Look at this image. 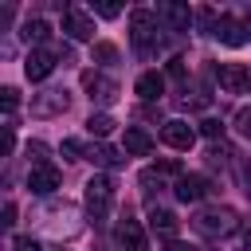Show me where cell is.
Instances as JSON below:
<instances>
[{
    "instance_id": "cell-1",
    "label": "cell",
    "mask_w": 251,
    "mask_h": 251,
    "mask_svg": "<svg viewBox=\"0 0 251 251\" xmlns=\"http://www.w3.org/2000/svg\"><path fill=\"white\" fill-rule=\"evenodd\" d=\"M161 27H157V16L153 12H145V8H137L133 16H129V39H133V51L141 55V59H153L157 55V47H161V35H157Z\"/></svg>"
},
{
    "instance_id": "cell-2",
    "label": "cell",
    "mask_w": 251,
    "mask_h": 251,
    "mask_svg": "<svg viewBox=\"0 0 251 251\" xmlns=\"http://www.w3.org/2000/svg\"><path fill=\"white\" fill-rule=\"evenodd\" d=\"M110 208H114V180L110 176H90L86 180V216L94 227H102L110 220Z\"/></svg>"
},
{
    "instance_id": "cell-3",
    "label": "cell",
    "mask_w": 251,
    "mask_h": 251,
    "mask_svg": "<svg viewBox=\"0 0 251 251\" xmlns=\"http://www.w3.org/2000/svg\"><path fill=\"white\" fill-rule=\"evenodd\" d=\"M192 227H196L200 235H208V239H220V235H231V231L239 227V216H235V208L216 204V208L196 212V216H192Z\"/></svg>"
},
{
    "instance_id": "cell-4",
    "label": "cell",
    "mask_w": 251,
    "mask_h": 251,
    "mask_svg": "<svg viewBox=\"0 0 251 251\" xmlns=\"http://www.w3.org/2000/svg\"><path fill=\"white\" fill-rule=\"evenodd\" d=\"M212 78L220 82L224 94H247L251 90V71L243 63H216L212 67Z\"/></svg>"
},
{
    "instance_id": "cell-5",
    "label": "cell",
    "mask_w": 251,
    "mask_h": 251,
    "mask_svg": "<svg viewBox=\"0 0 251 251\" xmlns=\"http://www.w3.org/2000/svg\"><path fill=\"white\" fill-rule=\"evenodd\" d=\"M67 106H71V94L67 90L31 94V118H59V114H67Z\"/></svg>"
},
{
    "instance_id": "cell-6",
    "label": "cell",
    "mask_w": 251,
    "mask_h": 251,
    "mask_svg": "<svg viewBox=\"0 0 251 251\" xmlns=\"http://www.w3.org/2000/svg\"><path fill=\"white\" fill-rule=\"evenodd\" d=\"M55 59H59V51H47V47H31V51H27V59H24V75H27L31 82H43V78L55 71Z\"/></svg>"
},
{
    "instance_id": "cell-7",
    "label": "cell",
    "mask_w": 251,
    "mask_h": 251,
    "mask_svg": "<svg viewBox=\"0 0 251 251\" xmlns=\"http://www.w3.org/2000/svg\"><path fill=\"white\" fill-rule=\"evenodd\" d=\"M82 90H86L90 102H98V106H110V102L118 98V82L106 78V75H98V71H86V75H82Z\"/></svg>"
},
{
    "instance_id": "cell-8",
    "label": "cell",
    "mask_w": 251,
    "mask_h": 251,
    "mask_svg": "<svg viewBox=\"0 0 251 251\" xmlns=\"http://www.w3.org/2000/svg\"><path fill=\"white\" fill-rule=\"evenodd\" d=\"M212 35H216L220 43H227V47H243V43L251 39V35H247V24L235 20V16H220L216 27H212Z\"/></svg>"
},
{
    "instance_id": "cell-9",
    "label": "cell",
    "mask_w": 251,
    "mask_h": 251,
    "mask_svg": "<svg viewBox=\"0 0 251 251\" xmlns=\"http://www.w3.org/2000/svg\"><path fill=\"white\" fill-rule=\"evenodd\" d=\"M173 192H176V200H184V204H196V200H204V196L212 192V184H208L200 173H184V176H176Z\"/></svg>"
},
{
    "instance_id": "cell-10",
    "label": "cell",
    "mask_w": 251,
    "mask_h": 251,
    "mask_svg": "<svg viewBox=\"0 0 251 251\" xmlns=\"http://www.w3.org/2000/svg\"><path fill=\"white\" fill-rule=\"evenodd\" d=\"M114 239H118L126 251H149V243H145V227H141L137 220H129V216H122V220H118Z\"/></svg>"
},
{
    "instance_id": "cell-11",
    "label": "cell",
    "mask_w": 251,
    "mask_h": 251,
    "mask_svg": "<svg viewBox=\"0 0 251 251\" xmlns=\"http://www.w3.org/2000/svg\"><path fill=\"white\" fill-rule=\"evenodd\" d=\"M161 141H165V145H173V149H192V145H196V129H192L188 122L173 118V122H165V126H161Z\"/></svg>"
},
{
    "instance_id": "cell-12",
    "label": "cell",
    "mask_w": 251,
    "mask_h": 251,
    "mask_svg": "<svg viewBox=\"0 0 251 251\" xmlns=\"http://www.w3.org/2000/svg\"><path fill=\"white\" fill-rule=\"evenodd\" d=\"M27 188H31L35 196H51V192L59 188V169H55V165H35V169L27 173Z\"/></svg>"
},
{
    "instance_id": "cell-13",
    "label": "cell",
    "mask_w": 251,
    "mask_h": 251,
    "mask_svg": "<svg viewBox=\"0 0 251 251\" xmlns=\"http://www.w3.org/2000/svg\"><path fill=\"white\" fill-rule=\"evenodd\" d=\"M63 31H67L71 39H94V24H90V16L78 12V8H67V12H63Z\"/></svg>"
},
{
    "instance_id": "cell-14",
    "label": "cell",
    "mask_w": 251,
    "mask_h": 251,
    "mask_svg": "<svg viewBox=\"0 0 251 251\" xmlns=\"http://www.w3.org/2000/svg\"><path fill=\"white\" fill-rule=\"evenodd\" d=\"M133 90H137L145 102H157V98L165 94V75H157V71H145V75L133 82Z\"/></svg>"
},
{
    "instance_id": "cell-15",
    "label": "cell",
    "mask_w": 251,
    "mask_h": 251,
    "mask_svg": "<svg viewBox=\"0 0 251 251\" xmlns=\"http://www.w3.org/2000/svg\"><path fill=\"white\" fill-rule=\"evenodd\" d=\"M126 153H129V157H149V153H153V137H149L141 126H129V129H126Z\"/></svg>"
},
{
    "instance_id": "cell-16",
    "label": "cell",
    "mask_w": 251,
    "mask_h": 251,
    "mask_svg": "<svg viewBox=\"0 0 251 251\" xmlns=\"http://www.w3.org/2000/svg\"><path fill=\"white\" fill-rule=\"evenodd\" d=\"M86 161H94V165H102V169H118L126 157H122V149H114V145H90V149H86Z\"/></svg>"
},
{
    "instance_id": "cell-17",
    "label": "cell",
    "mask_w": 251,
    "mask_h": 251,
    "mask_svg": "<svg viewBox=\"0 0 251 251\" xmlns=\"http://www.w3.org/2000/svg\"><path fill=\"white\" fill-rule=\"evenodd\" d=\"M149 227H153V231H161V235H169V239H173V235H176V227H180V224H176V216H173V212H169V208H149Z\"/></svg>"
},
{
    "instance_id": "cell-18",
    "label": "cell",
    "mask_w": 251,
    "mask_h": 251,
    "mask_svg": "<svg viewBox=\"0 0 251 251\" xmlns=\"http://www.w3.org/2000/svg\"><path fill=\"white\" fill-rule=\"evenodd\" d=\"M161 16L169 20L173 31H188V24H192V12L184 4H161Z\"/></svg>"
},
{
    "instance_id": "cell-19",
    "label": "cell",
    "mask_w": 251,
    "mask_h": 251,
    "mask_svg": "<svg viewBox=\"0 0 251 251\" xmlns=\"http://www.w3.org/2000/svg\"><path fill=\"white\" fill-rule=\"evenodd\" d=\"M24 39L27 43H47L51 39V24L47 20H27L24 24Z\"/></svg>"
},
{
    "instance_id": "cell-20",
    "label": "cell",
    "mask_w": 251,
    "mask_h": 251,
    "mask_svg": "<svg viewBox=\"0 0 251 251\" xmlns=\"http://www.w3.org/2000/svg\"><path fill=\"white\" fill-rule=\"evenodd\" d=\"M114 126H118V122H114L110 114H90V118H86V129H90L94 137H110Z\"/></svg>"
},
{
    "instance_id": "cell-21",
    "label": "cell",
    "mask_w": 251,
    "mask_h": 251,
    "mask_svg": "<svg viewBox=\"0 0 251 251\" xmlns=\"http://www.w3.org/2000/svg\"><path fill=\"white\" fill-rule=\"evenodd\" d=\"M59 149H63V157H67V161H82V157H86V149H90V145H82V141H78V137H67V141H63V145H59Z\"/></svg>"
},
{
    "instance_id": "cell-22",
    "label": "cell",
    "mask_w": 251,
    "mask_h": 251,
    "mask_svg": "<svg viewBox=\"0 0 251 251\" xmlns=\"http://www.w3.org/2000/svg\"><path fill=\"white\" fill-rule=\"evenodd\" d=\"M137 180H141L145 196H153V192H161V188H165V180H161V173H157V169H145V173H141Z\"/></svg>"
},
{
    "instance_id": "cell-23",
    "label": "cell",
    "mask_w": 251,
    "mask_h": 251,
    "mask_svg": "<svg viewBox=\"0 0 251 251\" xmlns=\"http://www.w3.org/2000/svg\"><path fill=\"white\" fill-rule=\"evenodd\" d=\"M94 59L106 63V67H114V63H118V47H114V43H94Z\"/></svg>"
},
{
    "instance_id": "cell-24",
    "label": "cell",
    "mask_w": 251,
    "mask_h": 251,
    "mask_svg": "<svg viewBox=\"0 0 251 251\" xmlns=\"http://www.w3.org/2000/svg\"><path fill=\"white\" fill-rule=\"evenodd\" d=\"M235 129L251 141V106H239V110H235Z\"/></svg>"
},
{
    "instance_id": "cell-25",
    "label": "cell",
    "mask_w": 251,
    "mask_h": 251,
    "mask_svg": "<svg viewBox=\"0 0 251 251\" xmlns=\"http://www.w3.org/2000/svg\"><path fill=\"white\" fill-rule=\"evenodd\" d=\"M12 251H43V243L31 239V235H16V239H12Z\"/></svg>"
},
{
    "instance_id": "cell-26",
    "label": "cell",
    "mask_w": 251,
    "mask_h": 251,
    "mask_svg": "<svg viewBox=\"0 0 251 251\" xmlns=\"http://www.w3.org/2000/svg\"><path fill=\"white\" fill-rule=\"evenodd\" d=\"M0 102H4V110H16V102H20V90H16V86H4V90H0Z\"/></svg>"
},
{
    "instance_id": "cell-27",
    "label": "cell",
    "mask_w": 251,
    "mask_h": 251,
    "mask_svg": "<svg viewBox=\"0 0 251 251\" xmlns=\"http://www.w3.org/2000/svg\"><path fill=\"white\" fill-rule=\"evenodd\" d=\"M27 153L35 157V165H51V161H47V145H43V141H31V145H27Z\"/></svg>"
},
{
    "instance_id": "cell-28",
    "label": "cell",
    "mask_w": 251,
    "mask_h": 251,
    "mask_svg": "<svg viewBox=\"0 0 251 251\" xmlns=\"http://www.w3.org/2000/svg\"><path fill=\"white\" fill-rule=\"evenodd\" d=\"M200 133H204V137H220V133H224V126H220L216 118H208V122H200Z\"/></svg>"
},
{
    "instance_id": "cell-29",
    "label": "cell",
    "mask_w": 251,
    "mask_h": 251,
    "mask_svg": "<svg viewBox=\"0 0 251 251\" xmlns=\"http://www.w3.org/2000/svg\"><path fill=\"white\" fill-rule=\"evenodd\" d=\"M94 12H98V16H106V20H114L122 8H118V4H94Z\"/></svg>"
},
{
    "instance_id": "cell-30",
    "label": "cell",
    "mask_w": 251,
    "mask_h": 251,
    "mask_svg": "<svg viewBox=\"0 0 251 251\" xmlns=\"http://www.w3.org/2000/svg\"><path fill=\"white\" fill-rule=\"evenodd\" d=\"M169 75L173 78H184V59H169Z\"/></svg>"
},
{
    "instance_id": "cell-31",
    "label": "cell",
    "mask_w": 251,
    "mask_h": 251,
    "mask_svg": "<svg viewBox=\"0 0 251 251\" xmlns=\"http://www.w3.org/2000/svg\"><path fill=\"white\" fill-rule=\"evenodd\" d=\"M243 192H247V196H251V157H247V161H243Z\"/></svg>"
},
{
    "instance_id": "cell-32",
    "label": "cell",
    "mask_w": 251,
    "mask_h": 251,
    "mask_svg": "<svg viewBox=\"0 0 251 251\" xmlns=\"http://www.w3.org/2000/svg\"><path fill=\"white\" fill-rule=\"evenodd\" d=\"M0 224H4V227H12V224H16V204H8V208H4V220H0Z\"/></svg>"
},
{
    "instance_id": "cell-33",
    "label": "cell",
    "mask_w": 251,
    "mask_h": 251,
    "mask_svg": "<svg viewBox=\"0 0 251 251\" xmlns=\"http://www.w3.org/2000/svg\"><path fill=\"white\" fill-rule=\"evenodd\" d=\"M161 251H192V247H188V243H176V239H173V243H165Z\"/></svg>"
},
{
    "instance_id": "cell-34",
    "label": "cell",
    "mask_w": 251,
    "mask_h": 251,
    "mask_svg": "<svg viewBox=\"0 0 251 251\" xmlns=\"http://www.w3.org/2000/svg\"><path fill=\"white\" fill-rule=\"evenodd\" d=\"M243 24H247V35H251V16H247V20H243Z\"/></svg>"
}]
</instances>
